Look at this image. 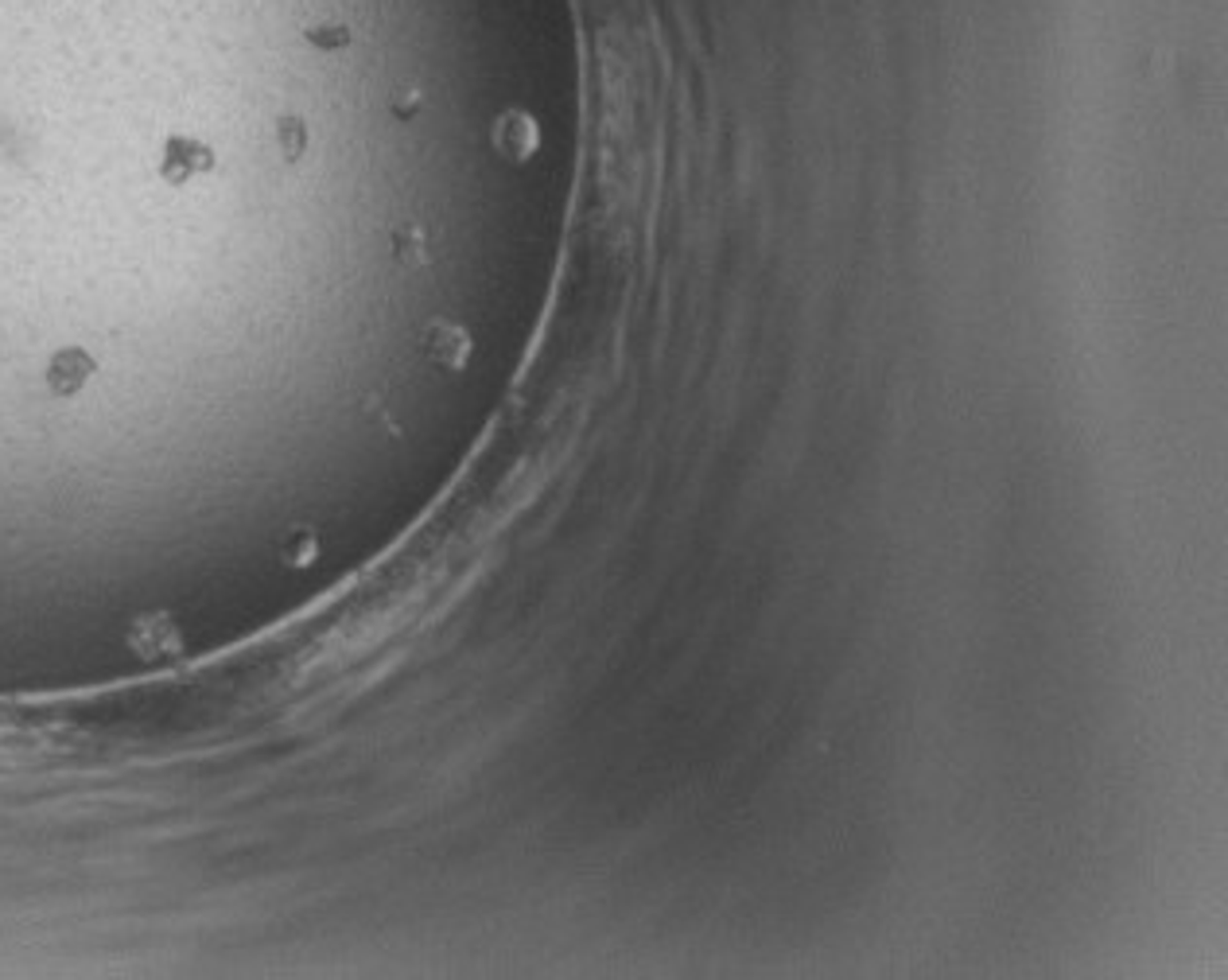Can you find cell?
I'll return each instance as SVG.
<instances>
[{"label":"cell","instance_id":"6da1fadb","mask_svg":"<svg viewBox=\"0 0 1228 980\" xmlns=\"http://www.w3.org/2000/svg\"><path fill=\"white\" fill-rule=\"evenodd\" d=\"M86 373H90V358L82 354V350H63L55 362H51V385L59 389V393H70V389H78L82 381H86Z\"/></svg>","mask_w":1228,"mask_h":980},{"label":"cell","instance_id":"7a4b0ae2","mask_svg":"<svg viewBox=\"0 0 1228 980\" xmlns=\"http://www.w3.org/2000/svg\"><path fill=\"white\" fill-rule=\"evenodd\" d=\"M206 164H210V156H206L203 148H195L191 140H176V144L168 148V156H164V168H168L172 180H187L191 172H199V168H206Z\"/></svg>","mask_w":1228,"mask_h":980}]
</instances>
